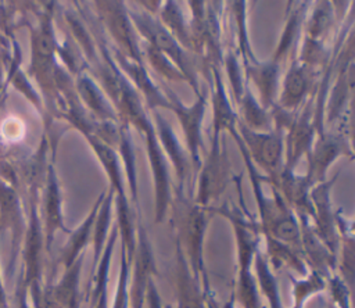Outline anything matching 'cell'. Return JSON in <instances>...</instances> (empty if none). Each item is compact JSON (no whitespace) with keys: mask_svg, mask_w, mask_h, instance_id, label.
Masks as SVG:
<instances>
[{"mask_svg":"<svg viewBox=\"0 0 355 308\" xmlns=\"http://www.w3.org/2000/svg\"><path fill=\"white\" fill-rule=\"evenodd\" d=\"M305 89V79L304 75L300 69H294L290 72L288 78H287V85H286V92L288 94V100H295L298 99Z\"/></svg>","mask_w":355,"mask_h":308,"instance_id":"cell-1","label":"cell"}]
</instances>
